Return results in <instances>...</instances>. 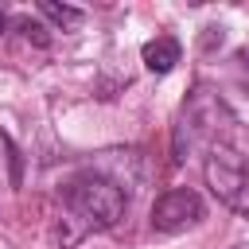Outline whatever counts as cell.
<instances>
[{"instance_id": "6da1fadb", "label": "cell", "mask_w": 249, "mask_h": 249, "mask_svg": "<svg viewBox=\"0 0 249 249\" xmlns=\"http://www.w3.org/2000/svg\"><path fill=\"white\" fill-rule=\"evenodd\" d=\"M62 206H66V218L78 222L82 233L113 230L128 210V195L101 171H78L74 179L62 183Z\"/></svg>"}, {"instance_id": "7a4b0ae2", "label": "cell", "mask_w": 249, "mask_h": 249, "mask_svg": "<svg viewBox=\"0 0 249 249\" xmlns=\"http://www.w3.org/2000/svg\"><path fill=\"white\" fill-rule=\"evenodd\" d=\"M226 124H233V113L230 105L218 97V89L210 86H195L179 109V124H175V140H171V152H175V163H183L195 148H210L218 140H226Z\"/></svg>"}, {"instance_id": "3957f363", "label": "cell", "mask_w": 249, "mask_h": 249, "mask_svg": "<svg viewBox=\"0 0 249 249\" xmlns=\"http://www.w3.org/2000/svg\"><path fill=\"white\" fill-rule=\"evenodd\" d=\"M202 175L218 202H226L237 214H249V156L233 140H218L206 148Z\"/></svg>"}, {"instance_id": "277c9868", "label": "cell", "mask_w": 249, "mask_h": 249, "mask_svg": "<svg viewBox=\"0 0 249 249\" xmlns=\"http://www.w3.org/2000/svg\"><path fill=\"white\" fill-rule=\"evenodd\" d=\"M202 218H206V202L191 187H175L152 202V230H160V233H183V230L198 226Z\"/></svg>"}, {"instance_id": "5b68a950", "label": "cell", "mask_w": 249, "mask_h": 249, "mask_svg": "<svg viewBox=\"0 0 249 249\" xmlns=\"http://www.w3.org/2000/svg\"><path fill=\"white\" fill-rule=\"evenodd\" d=\"M179 54H183V47H179V39H171V35H156V39L144 43V66H148L152 74H167V70L179 62Z\"/></svg>"}, {"instance_id": "8992f818", "label": "cell", "mask_w": 249, "mask_h": 249, "mask_svg": "<svg viewBox=\"0 0 249 249\" xmlns=\"http://www.w3.org/2000/svg\"><path fill=\"white\" fill-rule=\"evenodd\" d=\"M39 12H43L47 19H54L62 31H70V27H78V23L86 19V12H82V8H70V4H54V0H43V4H39Z\"/></svg>"}, {"instance_id": "52a82bcc", "label": "cell", "mask_w": 249, "mask_h": 249, "mask_svg": "<svg viewBox=\"0 0 249 249\" xmlns=\"http://www.w3.org/2000/svg\"><path fill=\"white\" fill-rule=\"evenodd\" d=\"M4 23H8V16H4V8H0V27H4Z\"/></svg>"}, {"instance_id": "ba28073f", "label": "cell", "mask_w": 249, "mask_h": 249, "mask_svg": "<svg viewBox=\"0 0 249 249\" xmlns=\"http://www.w3.org/2000/svg\"><path fill=\"white\" fill-rule=\"evenodd\" d=\"M241 249H249V245H241Z\"/></svg>"}]
</instances>
